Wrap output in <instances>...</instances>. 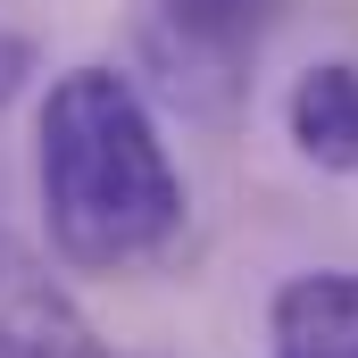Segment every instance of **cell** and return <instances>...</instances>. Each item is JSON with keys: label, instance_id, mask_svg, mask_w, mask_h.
Returning <instances> with one entry per match:
<instances>
[{"label": "cell", "instance_id": "8992f818", "mask_svg": "<svg viewBox=\"0 0 358 358\" xmlns=\"http://www.w3.org/2000/svg\"><path fill=\"white\" fill-rule=\"evenodd\" d=\"M34 67H42V50H34V34H17V25H0V108H8L17 92L34 84Z\"/></svg>", "mask_w": 358, "mask_h": 358}, {"label": "cell", "instance_id": "277c9868", "mask_svg": "<svg viewBox=\"0 0 358 358\" xmlns=\"http://www.w3.org/2000/svg\"><path fill=\"white\" fill-rule=\"evenodd\" d=\"M267 358H358V267L283 275L267 300Z\"/></svg>", "mask_w": 358, "mask_h": 358}, {"label": "cell", "instance_id": "5b68a950", "mask_svg": "<svg viewBox=\"0 0 358 358\" xmlns=\"http://www.w3.org/2000/svg\"><path fill=\"white\" fill-rule=\"evenodd\" d=\"M283 134L317 176H358V59H317L283 92Z\"/></svg>", "mask_w": 358, "mask_h": 358}, {"label": "cell", "instance_id": "3957f363", "mask_svg": "<svg viewBox=\"0 0 358 358\" xmlns=\"http://www.w3.org/2000/svg\"><path fill=\"white\" fill-rule=\"evenodd\" d=\"M0 358H108L59 267L0 225Z\"/></svg>", "mask_w": 358, "mask_h": 358}, {"label": "cell", "instance_id": "6da1fadb", "mask_svg": "<svg viewBox=\"0 0 358 358\" xmlns=\"http://www.w3.org/2000/svg\"><path fill=\"white\" fill-rule=\"evenodd\" d=\"M34 200L50 259L76 275L159 267L192 225V192L142 76L76 59L34 108Z\"/></svg>", "mask_w": 358, "mask_h": 358}, {"label": "cell", "instance_id": "7a4b0ae2", "mask_svg": "<svg viewBox=\"0 0 358 358\" xmlns=\"http://www.w3.org/2000/svg\"><path fill=\"white\" fill-rule=\"evenodd\" d=\"M292 0H150V67L183 117H234Z\"/></svg>", "mask_w": 358, "mask_h": 358}]
</instances>
